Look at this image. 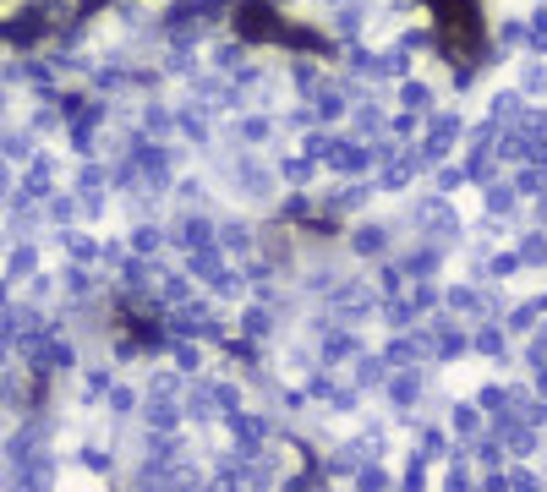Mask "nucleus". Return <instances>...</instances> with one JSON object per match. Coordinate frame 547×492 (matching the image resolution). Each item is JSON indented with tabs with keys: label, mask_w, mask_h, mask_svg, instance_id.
Listing matches in <instances>:
<instances>
[{
	"label": "nucleus",
	"mask_w": 547,
	"mask_h": 492,
	"mask_svg": "<svg viewBox=\"0 0 547 492\" xmlns=\"http://www.w3.org/2000/svg\"><path fill=\"white\" fill-rule=\"evenodd\" d=\"M438 11V33H444V50L449 55H471L476 39H482V22H476L471 0H433Z\"/></svg>",
	"instance_id": "obj_1"
}]
</instances>
